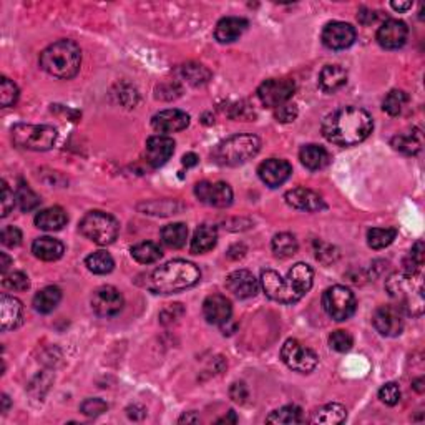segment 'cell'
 <instances>
[{
	"mask_svg": "<svg viewBox=\"0 0 425 425\" xmlns=\"http://www.w3.org/2000/svg\"><path fill=\"white\" fill-rule=\"evenodd\" d=\"M407 101H408V97L406 92H402V90H392V92L387 93V97L384 98L382 108H384V112L389 113L391 117H397L404 112Z\"/></svg>",
	"mask_w": 425,
	"mask_h": 425,
	"instance_id": "b9f144b4",
	"label": "cell"
},
{
	"mask_svg": "<svg viewBox=\"0 0 425 425\" xmlns=\"http://www.w3.org/2000/svg\"><path fill=\"white\" fill-rule=\"evenodd\" d=\"M347 412L346 407L341 404H328V406L321 407L314 412L310 422L313 424H324V425H336L342 424L346 420Z\"/></svg>",
	"mask_w": 425,
	"mask_h": 425,
	"instance_id": "d6a6232c",
	"label": "cell"
},
{
	"mask_svg": "<svg viewBox=\"0 0 425 425\" xmlns=\"http://www.w3.org/2000/svg\"><path fill=\"white\" fill-rule=\"evenodd\" d=\"M179 210H177V203L171 201H159V203H150L146 204L145 215H159V216H168L177 215Z\"/></svg>",
	"mask_w": 425,
	"mask_h": 425,
	"instance_id": "681fc988",
	"label": "cell"
},
{
	"mask_svg": "<svg viewBox=\"0 0 425 425\" xmlns=\"http://www.w3.org/2000/svg\"><path fill=\"white\" fill-rule=\"evenodd\" d=\"M0 261H2V263H0V266H2V268H0V271H2V275H6L12 261H10V257L6 255V253H0Z\"/></svg>",
	"mask_w": 425,
	"mask_h": 425,
	"instance_id": "6125c7cd",
	"label": "cell"
},
{
	"mask_svg": "<svg viewBox=\"0 0 425 425\" xmlns=\"http://www.w3.org/2000/svg\"><path fill=\"white\" fill-rule=\"evenodd\" d=\"M32 253L42 261H57L63 256L65 248L59 239H53L50 236H42V238H37L34 241Z\"/></svg>",
	"mask_w": 425,
	"mask_h": 425,
	"instance_id": "83f0119b",
	"label": "cell"
},
{
	"mask_svg": "<svg viewBox=\"0 0 425 425\" xmlns=\"http://www.w3.org/2000/svg\"><path fill=\"white\" fill-rule=\"evenodd\" d=\"M181 75L193 87H203L211 79V72L198 63H186L181 67Z\"/></svg>",
	"mask_w": 425,
	"mask_h": 425,
	"instance_id": "f35d334b",
	"label": "cell"
},
{
	"mask_svg": "<svg viewBox=\"0 0 425 425\" xmlns=\"http://www.w3.org/2000/svg\"><path fill=\"white\" fill-rule=\"evenodd\" d=\"M284 199L289 206L301 211L316 212L328 208V204L324 203L322 196L316 193V191L309 190V188H294V190L288 191V193L284 195Z\"/></svg>",
	"mask_w": 425,
	"mask_h": 425,
	"instance_id": "ffe728a7",
	"label": "cell"
},
{
	"mask_svg": "<svg viewBox=\"0 0 425 425\" xmlns=\"http://www.w3.org/2000/svg\"><path fill=\"white\" fill-rule=\"evenodd\" d=\"M355 42V28L346 22H329L322 30V43L330 50H344Z\"/></svg>",
	"mask_w": 425,
	"mask_h": 425,
	"instance_id": "9a60e30c",
	"label": "cell"
},
{
	"mask_svg": "<svg viewBox=\"0 0 425 425\" xmlns=\"http://www.w3.org/2000/svg\"><path fill=\"white\" fill-rule=\"evenodd\" d=\"M85 264H87L88 271H92L93 275H108L115 268V261H113L112 255L106 251L92 253L85 259Z\"/></svg>",
	"mask_w": 425,
	"mask_h": 425,
	"instance_id": "d590c367",
	"label": "cell"
},
{
	"mask_svg": "<svg viewBox=\"0 0 425 425\" xmlns=\"http://www.w3.org/2000/svg\"><path fill=\"white\" fill-rule=\"evenodd\" d=\"M266 422L268 424H301L302 422V411L297 406H284L277 411L271 412L266 417Z\"/></svg>",
	"mask_w": 425,
	"mask_h": 425,
	"instance_id": "74e56055",
	"label": "cell"
},
{
	"mask_svg": "<svg viewBox=\"0 0 425 425\" xmlns=\"http://www.w3.org/2000/svg\"><path fill=\"white\" fill-rule=\"evenodd\" d=\"M261 140L256 135L239 133L226 138L212 150V159L221 166H239L259 153Z\"/></svg>",
	"mask_w": 425,
	"mask_h": 425,
	"instance_id": "5b68a950",
	"label": "cell"
},
{
	"mask_svg": "<svg viewBox=\"0 0 425 425\" xmlns=\"http://www.w3.org/2000/svg\"><path fill=\"white\" fill-rule=\"evenodd\" d=\"M288 279L291 281L294 288H296V291L304 296V294L309 293L310 288H313L314 273L313 269H310V266L306 263H297L289 269Z\"/></svg>",
	"mask_w": 425,
	"mask_h": 425,
	"instance_id": "4dcf8cb0",
	"label": "cell"
},
{
	"mask_svg": "<svg viewBox=\"0 0 425 425\" xmlns=\"http://www.w3.org/2000/svg\"><path fill=\"white\" fill-rule=\"evenodd\" d=\"M15 203L19 204V208L23 212H28L34 211L35 208H39L40 198L30 186L26 185V183H20L17 186V191H15Z\"/></svg>",
	"mask_w": 425,
	"mask_h": 425,
	"instance_id": "60d3db41",
	"label": "cell"
},
{
	"mask_svg": "<svg viewBox=\"0 0 425 425\" xmlns=\"http://www.w3.org/2000/svg\"><path fill=\"white\" fill-rule=\"evenodd\" d=\"M123 296L113 286H101L92 296V309L100 317H113L123 309Z\"/></svg>",
	"mask_w": 425,
	"mask_h": 425,
	"instance_id": "7c38bea8",
	"label": "cell"
},
{
	"mask_svg": "<svg viewBox=\"0 0 425 425\" xmlns=\"http://www.w3.org/2000/svg\"><path fill=\"white\" fill-rule=\"evenodd\" d=\"M165 88H166L165 85H161V88L158 87V88H157V97H158V98H165V100H170V95H166V97H165V95H163V93H161L163 90H165ZM171 92H177V93H179V92H181V90H179V88L177 87V85H173V88L168 90V93H171Z\"/></svg>",
	"mask_w": 425,
	"mask_h": 425,
	"instance_id": "be15d7a7",
	"label": "cell"
},
{
	"mask_svg": "<svg viewBox=\"0 0 425 425\" xmlns=\"http://www.w3.org/2000/svg\"><path fill=\"white\" fill-rule=\"evenodd\" d=\"M226 288L239 299H248V297L256 296L257 291H259V283H257L251 271L238 269V271H233L226 277Z\"/></svg>",
	"mask_w": 425,
	"mask_h": 425,
	"instance_id": "44dd1931",
	"label": "cell"
},
{
	"mask_svg": "<svg viewBox=\"0 0 425 425\" xmlns=\"http://www.w3.org/2000/svg\"><path fill=\"white\" fill-rule=\"evenodd\" d=\"M354 344L353 336L346 330H334L329 336V346L330 349L337 350V353H347Z\"/></svg>",
	"mask_w": 425,
	"mask_h": 425,
	"instance_id": "bcb514c9",
	"label": "cell"
},
{
	"mask_svg": "<svg viewBox=\"0 0 425 425\" xmlns=\"http://www.w3.org/2000/svg\"><path fill=\"white\" fill-rule=\"evenodd\" d=\"M175 153V141L173 138L165 137V135H157L146 140L145 146V158L153 168H159L165 165Z\"/></svg>",
	"mask_w": 425,
	"mask_h": 425,
	"instance_id": "ac0fdd59",
	"label": "cell"
},
{
	"mask_svg": "<svg viewBox=\"0 0 425 425\" xmlns=\"http://www.w3.org/2000/svg\"><path fill=\"white\" fill-rule=\"evenodd\" d=\"M218 241V231L211 224H201L196 228L193 239H191V253L193 255H203V253L211 251L216 246Z\"/></svg>",
	"mask_w": 425,
	"mask_h": 425,
	"instance_id": "f1b7e54d",
	"label": "cell"
},
{
	"mask_svg": "<svg viewBox=\"0 0 425 425\" xmlns=\"http://www.w3.org/2000/svg\"><path fill=\"white\" fill-rule=\"evenodd\" d=\"M201 279L199 268L190 261L175 259L148 276V289L155 294H175L193 288Z\"/></svg>",
	"mask_w": 425,
	"mask_h": 425,
	"instance_id": "7a4b0ae2",
	"label": "cell"
},
{
	"mask_svg": "<svg viewBox=\"0 0 425 425\" xmlns=\"http://www.w3.org/2000/svg\"><path fill=\"white\" fill-rule=\"evenodd\" d=\"M62 301V291L57 286H47L42 291H39L34 297V308L37 313L48 314L59 306Z\"/></svg>",
	"mask_w": 425,
	"mask_h": 425,
	"instance_id": "1f68e13d",
	"label": "cell"
},
{
	"mask_svg": "<svg viewBox=\"0 0 425 425\" xmlns=\"http://www.w3.org/2000/svg\"><path fill=\"white\" fill-rule=\"evenodd\" d=\"M19 100V88L14 81L7 79V77H2L0 80V105L3 108H9V106L15 105Z\"/></svg>",
	"mask_w": 425,
	"mask_h": 425,
	"instance_id": "ee69618b",
	"label": "cell"
},
{
	"mask_svg": "<svg viewBox=\"0 0 425 425\" xmlns=\"http://www.w3.org/2000/svg\"><path fill=\"white\" fill-rule=\"evenodd\" d=\"M230 397L235 400L236 404H244L249 397V391L244 382H235L230 389Z\"/></svg>",
	"mask_w": 425,
	"mask_h": 425,
	"instance_id": "11a10c76",
	"label": "cell"
},
{
	"mask_svg": "<svg viewBox=\"0 0 425 425\" xmlns=\"http://www.w3.org/2000/svg\"><path fill=\"white\" fill-rule=\"evenodd\" d=\"M314 246H316V257H317V261H321V263L330 264V263H334V261L337 259L336 248H333V246H330V244L322 243V241H316V243H314Z\"/></svg>",
	"mask_w": 425,
	"mask_h": 425,
	"instance_id": "f907efd6",
	"label": "cell"
},
{
	"mask_svg": "<svg viewBox=\"0 0 425 425\" xmlns=\"http://www.w3.org/2000/svg\"><path fill=\"white\" fill-rule=\"evenodd\" d=\"M190 125V115L181 110H163L151 118V126L159 133H177Z\"/></svg>",
	"mask_w": 425,
	"mask_h": 425,
	"instance_id": "7402d4cb",
	"label": "cell"
},
{
	"mask_svg": "<svg viewBox=\"0 0 425 425\" xmlns=\"http://www.w3.org/2000/svg\"><path fill=\"white\" fill-rule=\"evenodd\" d=\"M261 288L269 299L281 304H293L302 299V294L296 291L289 279H284L275 269H264L261 273Z\"/></svg>",
	"mask_w": 425,
	"mask_h": 425,
	"instance_id": "9c48e42d",
	"label": "cell"
},
{
	"mask_svg": "<svg viewBox=\"0 0 425 425\" xmlns=\"http://www.w3.org/2000/svg\"><path fill=\"white\" fill-rule=\"evenodd\" d=\"M198 424L199 422V415L196 412H188L179 419V424Z\"/></svg>",
	"mask_w": 425,
	"mask_h": 425,
	"instance_id": "91938a15",
	"label": "cell"
},
{
	"mask_svg": "<svg viewBox=\"0 0 425 425\" xmlns=\"http://www.w3.org/2000/svg\"><path fill=\"white\" fill-rule=\"evenodd\" d=\"M2 286L6 289H9V291L22 293L30 288V281H28L27 275H23V273L14 271V273H10V275H3Z\"/></svg>",
	"mask_w": 425,
	"mask_h": 425,
	"instance_id": "f6af8a7d",
	"label": "cell"
},
{
	"mask_svg": "<svg viewBox=\"0 0 425 425\" xmlns=\"http://www.w3.org/2000/svg\"><path fill=\"white\" fill-rule=\"evenodd\" d=\"M108 411V404L103 399H87L80 406V412L87 417H98Z\"/></svg>",
	"mask_w": 425,
	"mask_h": 425,
	"instance_id": "7dc6e473",
	"label": "cell"
},
{
	"mask_svg": "<svg viewBox=\"0 0 425 425\" xmlns=\"http://www.w3.org/2000/svg\"><path fill=\"white\" fill-rule=\"evenodd\" d=\"M198 159H199V158L196 157L195 153H186L185 157H183L181 163L186 166V168H190V166H196V165H198Z\"/></svg>",
	"mask_w": 425,
	"mask_h": 425,
	"instance_id": "680465c9",
	"label": "cell"
},
{
	"mask_svg": "<svg viewBox=\"0 0 425 425\" xmlns=\"http://www.w3.org/2000/svg\"><path fill=\"white\" fill-rule=\"evenodd\" d=\"M322 306L329 317L334 321H346L355 313V296L346 286H333L326 289L322 296Z\"/></svg>",
	"mask_w": 425,
	"mask_h": 425,
	"instance_id": "ba28073f",
	"label": "cell"
},
{
	"mask_svg": "<svg viewBox=\"0 0 425 425\" xmlns=\"http://www.w3.org/2000/svg\"><path fill=\"white\" fill-rule=\"evenodd\" d=\"M293 173V166L289 161L281 158H269L266 159L257 168V175H259L261 181L269 188H277L284 185Z\"/></svg>",
	"mask_w": 425,
	"mask_h": 425,
	"instance_id": "e0dca14e",
	"label": "cell"
},
{
	"mask_svg": "<svg viewBox=\"0 0 425 425\" xmlns=\"http://www.w3.org/2000/svg\"><path fill=\"white\" fill-rule=\"evenodd\" d=\"M299 159L302 165L310 171L322 170L324 166H328L329 163V153L328 150L322 148L319 145H306L302 146L299 151Z\"/></svg>",
	"mask_w": 425,
	"mask_h": 425,
	"instance_id": "f546056e",
	"label": "cell"
},
{
	"mask_svg": "<svg viewBox=\"0 0 425 425\" xmlns=\"http://www.w3.org/2000/svg\"><path fill=\"white\" fill-rule=\"evenodd\" d=\"M10 137L14 145L22 150L47 151L53 148L59 133H57V130L53 128V126L48 125L17 123L12 126Z\"/></svg>",
	"mask_w": 425,
	"mask_h": 425,
	"instance_id": "8992f818",
	"label": "cell"
},
{
	"mask_svg": "<svg viewBox=\"0 0 425 425\" xmlns=\"http://www.w3.org/2000/svg\"><path fill=\"white\" fill-rule=\"evenodd\" d=\"M407 37L408 28L406 23H404L402 20L391 19L379 27L375 39H377L379 45H381L382 48H386V50H397V48L406 45Z\"/></svg>",
	"mask_w": 425,
	"mask_h": 425,
	"instance_id": "2e32d148",
	"label": "cell"
},
{
	"mask_svg": "<svg viewBox=\"0 0 425 425\" xmlns=\"http://www.w3.org/2000/svg\"><path fill=\"white\" fill-rule=\"evenodd\" d=\"M195 195L199 201L215 208H226L233 203V190L223 181H201L195 186Z\"/></svg>",
	"mask_w": 425,
	"mask_h": 425,
	"instance_id": "4fadbf2b",
	"label": "cell"
},
{
	"mask_svg": "<svg viewBox=\"0 0 425 425\" xmlns=\"http://www.w3.org/2000/svg\"><path fill=\"white\" fill-rule=\"evenodd\" d=\"M379 399L382 400L386 406H395L400 400V389L395 382H387L386 386L381 387L379 391Z\"/></svg>",
	"mask_w": 425,
	"mask_h": 425,
	"instance_id": "c3c4849f",
	"label": "cell"
},
{
	"mask_svg": "<svg viewBox=\"0 0 425 425\" xmlns=\"http://www.w3.org/2000/svg\"><path fill=\"white\" fill-rule=\"evenodd\" d=\"M422 384H424V379H417V381H414V389L417 392H424Z\"/></svg>",
	"mask_w": 425,
	"mask_h": 425,
	"instance_id": "003e7915",
	"label": "cell"
},
{
	"mask_svg": "<svg viewBox=\"0 0 425 425\" xmlns=\"http://www.w3.org/2000/svg\"><path fill=\"white\" fill-rule=\"evenodd\" d=\"M248 20L241 17H224L218 22L215 30V39L219 43H231L238 40L248 28Z\"/></svg>",
	"mask_w": 425,
	"mask_h": 425,
	"instance_id": "cb8c5ba5",
	"label": "cell"
},
{
	"mask_svg": "<svg viewBox=\"0 0 425 425\" xmlns=\"http://www.w3.org/2000/svg\"><path fill=\"white\" fill-rule=\"evenodd\" d=\"M0 239H2V244L7 248H17L20 243H22V231L15 226H7L2 230V235H0Z\"/></svg>",
	"mask_w": 425,
	"mask_h": 425,
	"instance_id": "816d5d0a",
	"label": "cell"
},
{
	"mask_svg": "<svg viewBox=\"0 0 425 425\" xmlns=\"http://www.w3.org/2000/svg\"><path fill=\"white\" fill-rule=\"evenodd\" d=\"M246 251L248 249L244 244H235V246L228 249V257H230V259H241V257L246 255Z\"/></svg>",
	"mask_w": 425,
	"mask_h": 425,
	"instance_id": "6f0895ef",
	"label": "cell"
},
{
	"mask_svg": "<svg viewBox=\"0 0 425 425\" xmlns=\"http://www.w3.org/2000/svg\"><path fill=\"white\" fill-rule=\"evenodd\" d=\"M374 121L366 110L359 106H344L329 113L322 121V135L334 145L354 146L372 133Z\"/></svg>",
	"mask_w": 425,
	"mask_h": 425,
	"instance_id": "6da1fadb",
	"label": "cell"
},
{
	"mask_svg": "<svg viewBox=\"0 0 425 425\" xmlns=\"http://www.w3.org/2000/svg\"><path fill=\"white\" fill-rule=\"evenodd\" d=\"M296 92V83L291 79H269L263 81L257 88V97L261 103L269 108L286 105V101L291 100Z\"/></svg>",
	"mask_w": 425,
	"mask_h": 425,
	"instance_id": "8fae6325",
	"label": "cell"
},
{
	"mask_svg": "<svg viewBox=\"0 0 425 425\" xmlns=\"http://www.w3.org/2000/svg\"><path fill=\"white\" fill-rule=\"evenodd\" d=\"M425 261V248L422 241H417V243L412 246L408 255L404 259V268H406V273H419L420 268L424 266Z\"/></svg>",
	"mask_w": 425,
	"mask_h": 425,
	"instance_id": "7bdbcfd3",
	"label": "cell"
},
{
	"mask_svg": "<svg viewBox=\"0 0 425 425\" xmlns=\"http://www.w3.org/2000/svg\"><path fill=\"white\" fill-rule=\"evenodd\" d=\"M2 408H0V411H2V414H7V411H9V407H10V400H9V395H6L3 394L2 395Z\"/></svg>",
	"mask_w": 425,
	"mask_h": 425,
	"instance_id": "03108f58",
	"label": "cell"
},
{
	"mask_svg": "<svg viewBox=\"0 0 425 425\" xmlns=\"http://www.w3.org/2000/svg\"><path fill=\"white\" fill-rule=\"evenodd\" d=\"M223 422H231V424H236L238 422V419H236V414L233 411H230V414H228V417H223V419L218 420V424H223Z\"/></svg>",
	"mask_w": 425,
	"mask_h": 425,
	"instance_id": "e7e4bbea",
	"label": "cell"
},
{
	"mask_svg": "<svg viewBox=\"0 0 425 425\" xmlns=\"http://www.w3.org/2000/svg\"><path fill=\"white\" fill-rule=\"evenodd\" d=\"M67 221H68L67 212H65L63 208H60V206L47 208V210L37 212V216H35V226L43 231L62 230L65 224H67Z\"/></svg>",
	"mask_w": 425,
	"mask_h": 425,
	"instance_id": "484cf974",
	"label": "cell"
},
{
	"mask_svg": "<svg viewBox=\"0 0 425 425\" xmlns=\"http://www.w3.org/2000/svg\"><path fill=\"white\" fill-rule=\"evenodd\" d=\"M372 324L381 336L395 337L404 330L402 313L395 306H381L372 316Z\"/></svg>",
	"mask_w": 425,
	"mask_h": 425,
	"instance_id": "5bb4252c",
	"label": "cell"
},
{
	"mask_svg": "<svg viewBox=\"0 0 425 425\" xmlns=\"http://www.w3.org/2000/svg\"><path fill=\"white\" fill-rule=\"evenodd\" d=\"M357 20L362 23V26H370V23H374L375 20H377V14H375L374 10L361 9L357 15Z\"/></svg>",
	"mask_w": 425,
	"mask_h": 425,
	"instance_id": "9f6ffc18",
	"label": "cell"
},
{
	"mask_svg": "<svg viewBox=\"0 0 425 425\" xmlns=\"http://www.w3.org/2000/svg\"><path fill=\"white\" fill-rule=\"evenodd\" d=\"M161 248L157 243H151V241H143V243L135 244L132 248V257L141 264L157 263L158 259H161Z\"/></svg>",
	"mask_w": 425,
	"mask_h": 425,
	"instance_id": "e575fe53",
	"label": "cell"
},
{
	"mask_svg": "<svg viewBox=\"0 0 425 425\" xmlns=\"http://www.w3.org/2000/svg\"><path fill=\"white\" fill-rule=\"evenodd\" d=\"M391 145L392 148L399 151V153L412 157V155H417L420 150H422V133H420V130L417 128L397 133L391 140Z\"/></svg>",
	"mask_w": 425,
	"mask_h": 425,
	"instance_id": "4316f807",
	"label": "cell"
},
{
	"mask_svg": "<svg viewBox=\"0 0 425 425\" xmlns=\"http://www.w3.org/2000/svg\"><path fill=\"white\" fill-rule=\"evenodd\" d=\"M79 228L85 238L93 241L95 244H100V246L112 244L117 239L118 231H120L117 219L103 211L87 212L81 218Z\"/></svg>",
	"mask_w": 425,
	"mask_h": 425,
	"instance_id": "52a82bcc",
	"label": "cell"
},
{
	"mask_svg": "<svg viewBox=\"0 0 425 425\" xmlns=\"http://www.w3.org/2000/svg\"><path fill=\"white\" fill-rule=\"evenodd\" d=\"M386 289L400 313L415 317L422 316L424 281L420 273H395L387 279Z\"/></svg>",
	"mask_w": 425,
	"mask_h": 425,
	"instance_id": "3957f363",
	"label": "cell"
},
{
	"mask_svg": "<svg viewBox=\"0 0 425 425\" xmlns=\"http://www.w3.org/2000/svg\"><path fill=\"white\" fill-rule=\"evenodd\" d=\"M15 206V195L10 190L7 181H2V218L10 215V211Z\"/></svg>",
	"mask_w": 425,
	"mask_h": 425,
	"instance_id": "db71d44e",
	"label": "cell"
},
{
	"mask_svg": "<svg viewBox=\"0 0 425 425\" xmlns=\"http://www.w3.org/2000/svg\"><path fill=\"white\" fill-rule=\"evenodd\" d=\"M273 253L277 257H291L297 253L299 249V244H297L296 236L291 235V233H279L273 238Z\"/></svg>",
	"mask_w": 425,
	"mask_h": 425,
	"instance_id": "8d00e7d4",
	"label": "cell"
},
{
	"mask_svg": "<svg viewBox=\"0 0 425 425\" xmlns=\"http://www.w3.org/2000/svg\"><path fill=\"white\" fill-rule=\"evenodd\" d=\"M347 81V70L341 65H326L319 73V87L324 93H336Z\"/></svg>",
	"mask_w": 425,
	"mask_h": 425,
	"instance_id": "d4e9b609",
	"label": "cell"
},
{
	"mask_svg": "<svg viewBox=\"0 0 425 425\" xmlns=\"http://www.w3.org/2000/svg\"><path fill=\"white\" fill-rule=\"evenodd\" d=\"M188 239V228L185 223H173L166 224L161 230V241L165 246L171 249H179L186 244Z\"/></svg>",
	"mask_w": 425,
	"mask_h": 425,
	"instance_id": "836d02e7",
	"label": "cell"
},
{
	"mask_svg": "<svg viewBox=\"0 0 425 425\" xmlns=\"http://www.w3.org/2000/svg\"><path fill=\"white\" fill-rule=\"evenodd\" d=\"M203 314L210 324H226V322H230L233 314L231 301L221 294H211L203 302Z\"/></svg>",
	"mask_w": 425,
	"mask_h": 425,
	"instance_id": "d6986e66",
	"label": "cell"
},
{
	"mask_svg": "<svg viewBox=\"0 0 425 425\" xmlns=\"http://www.w3.org/2000/svg\"><path fill=\"white\" fill-rule=\"evenodd\" d=\"M81 50L73 40H59L40 53V67L55 79L70 80L80 72Z\"/></svg>",
	"mask_w": 425,
	"mask_h": 425,
	"instance_id": "277c9868",
	"label": "cell"
},
{
	"mask_svg": "<svg viewBox=\"0 0 425 425\" xmlns=\"http://www.w3.org/2000/svg\"><path fill=\"white\" fill-rule=\"evenodd\" d=\"M23 322V304L17 297L3 294L0 297V328L2 330L17 329Z\"/></svg>",
	"mask_w": 425,
	"mask_h": 425,
	"instance_id": "603a6c76",
	"label": "cell"
},
{
	"mask_svg": "<svg viewBox=\"0 0 425 425\" xmlns=\"http://www.w3.org/2000/svg\"><path fill=\"white\" fill-rule=\"evenodd\" d=\"M391 7L395 12H407L408 9H412V2H392Z\"/></svg>",
	"mask_w": 425,
	"mask_h": 425,
	"instance_id": "94428289",
	"label": "cell"
},
{
	"mask_svg": "<svg viewBox=\"0 0 425 425\" xmlns=\"http://www.w3.org/2000/svg\"><path fill=\"white\" fill-rule=\"evenodd\" d=\"M275 118L279 123H291L297 118L296 105H281L275 110Z\"/></svg>",
	"mask_w": 425,
	"mask_h": 425,
	"instance_id": "f5cc1de1",
	"label": "cell"
},
{
	"mask_svg": "<svg viewBox=\"0 0 425 425\" xmlns=\"http://www.w3.org/2000/svg\"><path fill=\"white\" fill-rule=\"evenodd\" d=\"M397 236V230L395 228H372L367 233V243L372 249H384Z\"/></svg>",
	"mask_w": 425,
	"mask_h": 425,
	"instance_id": "ab89813d",
	"label": "cell"
},
{
	"mask_svg": "<svg viewBox=\"0 0 425 425\" xmlns=\"http://www.w3.org/2000/svg\"><path fill=\"white\" fill-rule=\"evenodd\" d=\"M281 359L289 369L309 374L317 367L319 357L309 347L302 346L296 339H288L281 347Z\"/></svg>",
	"mask_w": 425,
	"mask_h": 425,
	"instance_id": "30bf717a",
	"label": "cell"
}]
</instances>
